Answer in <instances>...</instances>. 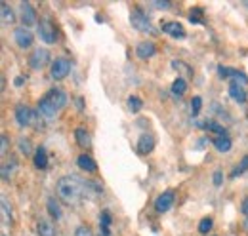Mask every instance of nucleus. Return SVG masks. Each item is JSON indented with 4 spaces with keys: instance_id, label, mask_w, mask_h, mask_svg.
Instances as JSON below:
<instances>
[{
    "instance_id": "f257e3e1",
    "label": "nucleus",
    "mask_w": 248,
    "mask_h": 236,
    "mask_svg": "<svg viewBox=\"0 0 248 236\" xmlns=\"http://www.w3.org/2000/svg\"><path fill=\"white\" fill-rule=\"evenodd\" d=\"M86 189H88V183H84L77 176H63L58 181V196L67 206L78 204L80 198H84L82 194H84Z\"/></svg>"
},
{
    "instance_id": "f03ea898",
    "label": "nucleus",
    "mask_w": 248,
    "mask_h": 236,
    "mask_svg": "<svg viewBox=\"0 0 248 236\" xmlns=\"http://www.w3.org/2000/svg\"><path fill=\"white\" fill-rule=\"evenodd\" d=\"M65 105H67V93L62 88H52L38 101V113L42 118L52 120Z\"/></svg>"
},
{
    "instance_id": "7ed1b4c3",
    "label": "nucleus",
    "mask_w": 248,
    "mask_h": 236,
    "mask_svg": "<svg viewBox=\"0 0 248 236\" xmlns=\"http://www.w3.org/2000/svg\"><path fill=\"white\" fill-rule=\"evenodd\" d=\"M38 36L42 42L46 44H54L58 38V30H56V23L50 17H42L38 21Z\"/></svg>"
},
{
    "instance_id": "20e7f679",
    "label": "nucleus",
    "mask_w": 248,
    "mask_h": 236,
    "mask_svg": "<svg viewBox=\"0 0 248 236\" xmlns=\"http://www.w3.org/2000/svg\"><path fill=\"white\" fill-rule=\"evenodd\" d=\"M130 23L134 25V29H138L140 32H153V25H151L149 17H147L141 10H132V14H130Z\"/></svg>"
},
{
    "instance_id": "39448f33",
    "label": "nucleus",
    "mask_w": 248,
    "mask_h": 236,
    "mask_svg": "<svg viewBox=\"0 0 248 236\" xmlns=\"http://www.w3.org/2000/svg\"><path fill=\"white\" fill-rule=\"evenodd\" d=\"M14 117H16L17 126H21V128H29V126L34 124V120H36V113L31 111L29 107H25V105H17Z\"/></svg>"
},
{
    "instance_id": "423d86ee",
    "label": "nucleus",
    "mask_w": 248,
    "mask_h": 236,
    "mask_svg": "<svg viewBox=\"0 0 248 236\" xmlns=\"http://www.w3.org/2000/svg\"><path fill=\"white\" fill-rule=\"evenodd\" d=\"M69 73H71V61H69V59L67 58L54 59L52 69H50V76H52L54 80H63Z\"/></svg>"
},
{
    "instance_id": "0eeeda50",
    "label": "nucleus",
    "mask_w": 248,
    "mask_h": 236,
    "mask_svg": "<svg viewBox=\"0 0 248 236\" xmlns=\"http://www.w3.org/2000/svg\"><path fill=\"white\" fill-rule=\"evenodd\" d=\"M174 198H176V192H174L172 189H170V191L160 192L155 200V211L156 213H166V211L172 207V204H174Z\"/></svg>"
},
{
    "instance_id": "6e6552de",
    "label": "nucleus",
    "mask_w": 248,
    "mask_h": 236,
    "mask_svg": "<svg viewBox=\"0 0 248 236\" xmlns=\"http://www.w3.org/2000/svg\"><path fill=\"white\" fill-rule=\"evenodd\" d=\"M50 61V52L46 48H36L29 58V67L34 69V71H40L42 67H46Z\"/></svg>"
},
{
    "instance_id": "1a4fd4ad",
    "label": "nucleus",
    "mask_w": 248,
    "mask_h": 236,
    "mask_svg": "<svg viewBox=\"0 0 248 236\" xmlns=\"http://www.w3.org/2000/svg\"><path fill=\"white\" fill-rule=\"evenodd\" d=\"M14 40H16V44H17L21 50H27V48L32 46L34 36H32V32L27 29V27H19V29L14 30Z\"/></svg>"
},
{
    "instance_id": "9d476101",
    "label": "nucleus",
    "mask_w": 248,
    "mask_h": 236,
    "mask_svg": "<svg viewBox=\"0 0 248 236\" xmlns=\"http://www.w3.org/2000/svg\"><path fill=\"white\" fill-rule=\"evenodd\" d=\"M19 12H21V21H23L25 27H31L34 23H38L36 10L32 8V4H29V2H19Z\"/></svg>"
},
{
    "instance_id": "9b49d317",
    "label": "nucleus",
    "mask_w": 248,
    "mask_h": 236,
    "mask_svg": "<svg viewBox=\"0 0 248 236\" xmlns=\"http://www.w3.org/2000/svg\"><path fill=\"white\" fill-rule=\"evenodd\" d=\"M229 97L233 99V101H237V103H247L248 95H247V89L245 86L241 84V82H237V80H231V84H229Z\"/></svg>"
},
{
    "instance_id": "f8f14e48",
    "label": "nucleus",
    "mask_w": 248,
    "mask_h": 236,
    "mask_svg": "<svg viewBox=\"0 0 248 236\" xmlns=\"http://www.w3.org/2000/svg\"><path fill=\"white\" fill-rule=\"evenodd\" d=\"M162 32H166L172 38H186V29L178 21H164L162 23Z\"/></svg>"
},
{
    "instance_id": "ddd939ff",
    "label": "nucleus",
    "mask_w": 248,
    "mask_h": 236,
    "mask_svg": "<svg viewBox=\"0 0 248 236\" xmlns=\"http://www.w3.org/2000/svg\"><path fill=\"white\" fill-rule=\"evenodd\" d=\"M155 148V137L153 133H141L138 139V152L140 154H149Z\"/></svg>"
},
{
    "instance_id": "4468645a",
    "label": "nucleus",
    "mask_w": 248,
    "mask_h": 236,
    "mask_svg": "<svg viewBox=\"0 0 248 236\" xmlns=\"http://www.w3.org/2000/svg\"><path fill=\"white\" fill-rule=\"evenodd\" d=\"M156 54V48H155V44L153 42H140L138 44V48H136V56L140 59H149V58H153Z\"/></svg>"
},
{
    "instance_id": "2eb2a0df",
    "label": "nucleus",
    "mask_w": 248,
    "mask_h": 236,
    "mask_svg": "<svg viewBox=\"0 0 248 236\" xmlns=\"http://www.w3.org/2000/svg\"><path fill=\"white\" fill-rule=\"evenodd\" d=\"M77 164H78V168H80L82 172H86V174H93V172L97 170L95 160H93L92 156H88V154H80V156L77 158Z\"/></svg>"
},
{
    "instance_id": "dca6fc26",
    "label": "nucleus",
    "mask_w": 248,
    "mask_h": 236,
    "mask_svg": "<svg viewBox=\"0 0 248 236\" xmlns=\"http://www.w3.org/2000/svg\"><path fill=\"white\" fill-rule=\"evenodd\" d=\"M111 223H113L111 213L107 209H103L101 215H99V233H101V236H111V231H109Z\"/></svg>"
},
{
    "instance_id": "f3484780",
    "label": "nucleus",
    "mask_w": 248,
    "mask_h": 236,
    "mask_svg": "<svg viewBox=\"0 0 248 236\" xmlns=\"http://www.w3.org/2000/svg\"><path fill=\"white\" fill-rule=\"evenodd\" d=\"M75 139H77L78 147H82V148H88L90 145H92V141H90V133H88L86 128H77V130H75Z\"/></svg>"
},
{
    "instance_id": "a211bd4d",
    "label": "nucleus",
    "mask_w": 248,
    "mask_h": 236,
    "mask_svg": "<svg viewBox=\"0 0 248 236\" xmlns=\"http://www.w3.org/2000/svg\"><path fill=\"white\" fill-rule=\"evenodd\" d=\"M34 166L38 170H46L48 168V152L44 147L34 148Z\"/></svg>"
},
{
    "instance_id": "6ab92c4d",
    "label": "nucleus",
    "mask_w": 248,
    "mask_h": 236,
    "mask_svg": "<svg viewBox=\"0 0 248 236\" xmlns=\"http://www.w3.org/2000/svg\"><path fill=\"white\" fill-rule=\"evenodd\" d=\"M0 10H2V14H0V15H2V23H4V25H12V23L16 21V14H14V10H12L6 2L0 4Z\"/></svg>"
},
{
    "instance_id": "aec40b11",
    "label": "nucleus",
    "mask_w": 248,
    "mask_h": 236,
    "mask_svg": "<svg viewBox=\"0 0 248 236\" xmlns=\"http://www.w3.org/2000/svg\"><path fill=\"white\" fill-rule=\"evenodd\" d=\"M214 147L219 152H229L231 147H233V141L229 139V135H221V137H216L214 139Z\"/></svg>"
},
{
    "instance_id": "412c9836",
    "label": "nucleus",
    "mask_w": 248,
    "mask_h": 236,
    "mask_svg": "<svg viewBox=\"0 0 248 236\" xmlns=\"http://www.w3.org/2000/svg\"><path fill=\"white\" fill-rule=\"evenodd\" d=\"M36 233H38V236H56V229L48 221H38L36 223Z\"/></svg>"
},
{
    "instance_id": "4be33fe9",
    "label": "nucleus",
    "mask_w": 248,
    "mask_h": 236,
    "mask_svg": "<svg viewBox=\"0 0 248 236\" xmlns=\"http://www.w3.org/2000/svg\"><path fill=\"white\" fill-rule=\"evenodd\" d=\"M46 207H48V211H50V215H52L54 219H62V207H60L58 200H56L54 196H52V198H48Z\"/></svg>"
},
{
    "instance_id": "5701e85b",
    "label": "nucleus",
    "mask_w": 248,
    "mask_h": 236,
    "mask_svg": "<svg viewBox=\"0 0 248 236\" xmlns=\"http://www.w3.org/2000/svg\"><path fill=\"white\" fill-rule=\"evenodd\" d=\"M126 103H128V111H130V113H140V111L143 109V101H141L138 95H130Z\"/></svg>"
},
{
    "instance_id": "b1692460",
    "label": "nucleus",
    "mask_w": 248,
    "mask_h": 236,
    "mask_svg": "<svg viewBox=\"0 0 248 236\" xmlns=\"http://www.w3.org/2000/svg\"><path fill=\"white\" fill-rule=\"evenodd\" d=\"M186 91H187V82H186V78H176V80L172 82V93H174V95L182 97V95H184Z\"/></svg>"
},
{
    "instance_id": "393cba45",
    "label": "nucleus",
    "mask_w": 248,
    "mask_h": 236,
    "mask_svg": "<svg viewBox=\"0 0 248 236\" xmlns=\"http://www.w3.org/2000/svg\"><path fill=\"white\" fill-rule=\"evenodd\" d=\"M202 128L204 130H208V132H214V133H217V137H221V135H227V132H225V128L221 126V124H217V122H204L202 124Z\"/></svg>"
},
{
    "instance_id": "a878e982",
    "label": "nucleus",
    "mask_w": 248,
    "mask_h": 236,
    "mask_svg": "<svg viewBox=\"0 0 248 236\" xmlns=\"http://www.w3.org/2000/svg\"><path fill=\"white\" fill-rule=\"evenodd\" d=\"M245 172H248V154L241 160V164H237V166L233 168V172L229 174V177H231V179H237L239 176H243Z\"/></svg>"
},
{
    "instance_id": "bb28decb",
    "label": "nucleus",
    "mask_w": 248,
    "mask_h": 236,
    "mask_svg": "<svg viewBox=\"0 0 248 236\" xmlns=\"http://www.w3.org/2000/svg\"><path fill=\"white\" fill-rule=\"evenodd\" d=\"M16 166H17V162L16 160H10L8 164H2V179L4 181H8L10 176L14 174V170H16Z\"/></svg>"
},
{
    "instance_id": "cd10ccee",
    "label": "nucleus",
    "mask_w": 248,
    "mask_h": 236,
    "mask_svg": "<svg viewBox=\"0 0 248 236\" xmlns=\"http://www.w3.org/2000/svg\"><path fill=\"white\" fill-rule=\"evenodd\" d=\"M2 223L4 225L12 223V207L8 206V200L6 198H2Z\"/></svg>"
},
{
    "instance_id": "c85d7f7f",
    "label": "nucleus",
    "mask_w": 248,
    "mask_h": 236,
    "mask_svg": "<svg viewBox=\"0 0 248 236\" xmlns=\"http://www.w3.org/2000/svg\"><path fill=\"white\" fill-rule=\"evenodd\" d=\"M17 145H19V152H21L23 156H31V152H32V145H31V141H29V139H25V137H21Z\"/></svg>"
},
{
    "instance_id": "c756f323",
    "label": "nucleus",
    "mask_w": 248,
    "mask_h": 236,
    "mask_svg": "<svg viewBox=\"0 0 248 236\" xmlns=\"http://www.w3.org/2000/svg\"><path fill=\"white\" fill-rule=\"evenodd\" d=\"M212 225H214V223H212L210 217H202L201 223H199V233H201V235H208V231L212 229Z\"/></svg>"
},
{
    "instance_id": "7c9ffc66",
    "label": "nucleus",
    "mask_w": 248,
    "mask_h": 236,
    "mask_svg": "<svg viewBox=\"0 0 248 236\" xmlns=\"http://www.w3.org/2000/svg\"><path fill=\"white\" fill-rule=\"evenodd\" d=\"M189 21H191V23H204V19H202V10H201V8L191 10V12H189Z\"/></svg>"
},
{
    "instance_id": "2f4dec72",
    "label": "nucleus",
    "mask_w": 248,
    "mask_h": 236,
    "mask_svg": "<svg viewBox=\"0 0 248 236\" xmlns=\"http://www.w3.org/2000/svg\"><path fill=\"white\" fill-rule=\"evenodd\" d=\"M201 107H202V97L195 95V97L191 99V115H193V117H197V115L201 113Z\"/></svg>"
},
{
    "instance_id": "473e14b6",
    "label": "nucleus",
    "mask_w": 248,
    "mask_h": 236,
    "mask_svg": "<svg viewBox=\"0 0 248 236\" xmlns=\"http://www.w3.org/2000/svg\"><path fill=\"white\" fill-rule=\"evenodd\" d=\"M0 141H2V143H0V154H2V156H6V154H8V150H10V139H8V135H6V133H2V135H0Z\"/></svg>"
},
{
    "instance_id": "72a5a7b5",
    "label": "nucleus",
    "mask_w": 248,
    "mask_h": 236,
    "mask_svg": "<svg viewBox=\"0 0 248 236\" xmlns=\"http://www.w3.org/2000/svg\"><path fill=\"white\" fill-rule=\"evenodd\" d=\"M172 67H174V69H180V71H184V74H187V76H193V71L187 67L186 63H182V61H172Z\"/></svg>"
},
{
    "instance_id": "f704fd0d",
    "label": "nucleus",
    "mask_w": 248,
    "mask_h": 236,
    "mask_svg": "<svg viewBox=\"0 0 248 236\" xmlns=\"http://www.w3.org/2000/svg\"><path fill=\"white\" fill-rule=\"evenodd\" d=\"M75 236H93L92 229L90 227H86V225H80V227H77V231H75Z\"/></svg>"
},
{
    "instance_id": "c9c22d12",
    "label": "nucleus",
    "mask_w": 248,
    "mask_h": 236,
    "mask_svg": "<svg viewBox=\"0 0 248 236\" xmlns=\"http://www.w3.org/2000/svg\"><path fill=\"white\" fill-rule=\"evenodd\" d=\"M212 179H214V185L219 187V185L223 183V172H221V170H216V172H214V176H212Z\"/></svg>"
},
{
    "instance_id": "e433bc0d",
    "label": "nucleus",
    "mask_w": 248,
    "mask_h": 236,
    "mask_svg": "<svg viewBox=\"0 0 248 236\" xmlns=\"http://www.w3.org/2000/svg\"><path fill=\"white\" fill-rule=\"evenodd\" d=\"M241 211H243L245 217H248V196L243 200V204H241Z\"/></svg>"
},
{
    "instance_id": "4c0bfd02",
    "label": "nucleus",
    "mask_w": 248,
    "mask_h": 236,
    "mask_svg": "<svg viewBox=\"0 0 248 236\" xmlns=\"http://www.w3.org/2000/svg\"><path fill=\"white\" fill-rule=\"evenodd\" d=\"M153 6H156V8H162V10H166V8H170V2H153Z\"/></svg>"
},
{
    "instance_id": "58836bf2",
    "label": "nucleus",
    "mask_w": 248,
    "mask_h": 236,
    "mask_svg": "<svg viewBox=\"0 0 248 236\" xmlns=\"http://www.w3.org/2000/svg\"><path fill=\"white\" fill-rule=\"evenodd\" d=\"M14 84L19 88V86H23V84H25V78H23V76H17V78L14 80Z\"/></svg>"
},
{
    "instance_id": "ea45409f",
    "label": "nucleus",
    "mask_w": 248,
    "mask_h": 236,
    "mask_svg": "<svg viewBox=\"0 0 248 236\" xmlns=\"http://www.w3.org/2000/svg\"><path fill=\"white\" fill-rule=\"evenodd\" d=\"M2 236H6V235H4V233H2Z\"/></svg>"
}]
</instances>
